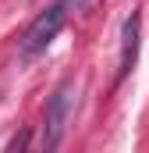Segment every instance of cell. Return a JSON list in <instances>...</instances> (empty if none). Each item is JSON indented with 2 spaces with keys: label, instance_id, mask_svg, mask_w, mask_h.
<instances>
[{
  "label": "cell",
  "instance_id": "cell-1",
  "mask_svg": "<svg viewBox=\"0 0 149 153\" xmlns=\"http://www.w3.org/2000/svg\"><path fill=\"white\" fill-rule=\"evenodd\" d=\"M71 107H74V82L64 78L53 96L46 100V114H43V150H57L60 139H64V128H68V117H71Z\"/></svg>",
  "mask_w": 149,
  "mask_h": 153
},
{
  "label": "cell",
  "instance_id": "cell-2",
  "mask_svg": "<svg viewBox=\"0 0 149 153\" xmlns=\"http://www.w3.org/2000/svg\"><path fill=\"white\" fill-rule=\"evenodd\" d=\"M68 7L64 4H53V7H46L43 14H39L36 22L25 29V36H21V46H18V53H21V61H32V57H39L53 39H57V32L64 29V22H68Z\"/></svg>",
  "mask_w": 149,
  "mask_h": 153
},
{
  "label": "cell",
  "instance_id": "cell-3",
  "mask_svg": "<svg viewBox=\"0 0 149 153\" xmlns=\"http://www.w3.org/2000/svg\"><path fill=\"white\" fill-rule=\"evenodd\" d=\"M135 57H139V14H131V18L124 22V43H121V68H117V78H124L131 71Z\"/></svg>",
  "mask_w": 149,
  "mask_h": 153
},
{
  "label": "cell",
  "instance_id": "cell-4",
  "mask_svg": "<svg viewBox=\"0 0 149 153\" xmlns=\"http://www.w3.org/2000/svg\"><path fill=\"white\" fill-rule=\"evenodd\" d=\"M60 4H64L68 11H82V7H89L92 0H60Z\"/></svg>",
  "mask_w": 149,
  "mask_h": 153
}]
</instances>
